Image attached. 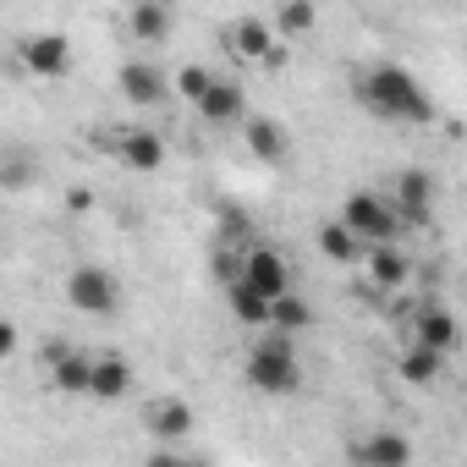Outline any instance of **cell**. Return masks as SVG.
Segmentation results:
<instances>
[{
    "mask_svg": "<svg viewBox=\"0 0 467 467\" xmlns=\"http://www.w3.org/2000/svg\"><path fill=\"white\" fill-rule=\"evenodd\" d=\"M358 99H363V110L379 116V121L429 127V121L440 116L434 99H429V88H423L407 67H396V61H385V67H363V72H358Z\"/></svg>",
    "mask_w": 467,
    "mask_h": 467,
    "instance_id": "6da1fadb",
    "label": "cell"
},
{
    "mask_svg": "<svg viewBox=\"0 0 467 467\" xmlns=\"http://www.w3.org/2000/svg\"><path fill=\"white\" fill-rule=\"evenodd\" d=\"M243 374H248V385L265 390V396H292V390L303 385V352H297V336H286V330H275V325L259 330L254 347H248Z\"/></svg>",
    "mask_w": 467,
    "mask_h": 467,
    "instance_id": "7a4b0ae2",
    "label": "cell"
},
{
    "mask_svg": "<svg viewBox=\"0 0 467 467\" xmlns=\"http://www.w3.org/2000/svg\"><path fill=\"white\" fill-rule=\"evenodd\" d=\"M341 220L358 231V237L374 248V243H401L407 237V220H401V209L390 203V192H374V187H358V192H347V203H341Z\"/></svg>",
    "mask_w": 467,
    "mask_h": 467,
    "instance_id": "3957f363",
    "label": "cell"
},
{
    "mask_svg": "<svg viewBox=\"0 0 467 467\" xmlns=\"http://www.w3.org/2000/svg\"><path fill=\"white\" fill-rule=\"evenodd\" d=\"M67 303L88 319H110V314H121V281L99 265H78L67 275Z\"/></svg>",
    "mask_w": 467,
    "mask_h": 467,
    "instance_id": "277c9868",
    "label": "cell"
},
{
    "mask_svg": "<svg viewBox=\"0 0 467 467\" xmlns=\"http://www.w3.org/2000/svg\"><path fill=\"white\" fill-rule=\"evenodd\" d=\"M39 363H45L50 390H61V396H88V385H94V352L67 347V341H50V347H39Z\"/></svg>",
    "mask_w": 467,
    "mask_h": 467,
    "instance_id": "5b68a950",
    "label": "cell"
},
{
    "mask_svg": "<svg viewBox=\"0 0 467 467\" xmlns=\"http://www.w3.org/2000/svg\"><path fill=\"white\" fill-rule=\"evenodd\" d=\"M220 39H225L231 61H243V67H265V61L275 56V45H281L275 23H265V17H237V23H225Z\"/></svg>",
    "mask_w": 467,
    "mask_h": 467,
    "instance_id": "8992f818",
    "label": "cell"
},
{
    "mask_svg": "<svg viewBox=\"0 0 467 467\" xmlns=\"http://www.w3.org/2000/svg\"><path fill=\"white\" fill-rule=\"evenodd\" d=\"M390 203L401 209L407 231H429L434 225V182H429V171H396L390 176Z\"/></svg>",
    "mask_w": 467,
    "mask_h": 467,
    "instance_id": "52a82bcc",
    "label": "cell"
},
{
    "mask_svg": "<svg viewBox=\"0 0 467 467\" xmlns=\"http://www.w3.org/2000/svg\"><path fill=\"white\" fill-rule=\"evenodd\" d=\"M116 88H121V99H127L132 110H154V105H165V99L176 94V83H171L154 61H127V67L116 72Z\"/></svg>",
    "mask_w": 467,
    "mask_h": 467,
    "instance_id": "ba28073f",
    "label": "cell"
},
{
    "mask_svg": "<svg viewBox=\"0 0 467 467\" xmlns=\"http://www.w3.org/2000/svg\"><path fill=\"white\" fill-rule=\"evenodd\" d=\"M243 281L259 286L265 297H286V292H292V265H286L281 248H270V243H248V254H243Z\"/></svg>",
    "mask_w": 467,
    "mask_h": 467,
    "instance_id": "9c48e42d",
    "label": "cell"
},
{
    "mask_svg": "<svg viewBox=\"0 0 467 467\" xmlns=\"http://www.w3.org/2000/svg\"><path fill=\"white\" fill-rule=\"evenodd\" d=\"M17 61L34 78H67L72 72V39L67 34H28L17 45Z\"/></svg>",
    "mask_w": 467,
    "mask_h": 467,
    "instance_id": "30bf717a",
    "label": "cell"
},
{
    "mask_svg": "<svg viewBox=\"0 0 467 467\" xmlns=\"http://www.w3.org/2000/svg\"><path fill=\"white\" fill-rule=\"evenodd\" d=\"M347 456H352L358 467H401V462H412V440L396 434V429H374V434L352 440Z\"/></svg>",
    "mask_w": 467,
    "mask_h": 467,
    "instance_id": "8fae6325",
    "label": "cell"
},
{
    "mask_svg": "<svg viewBox=\"0 0 467 467\" xmlns=\"http://www.w3.org/2000/svg\"><path fill=\"white\" fill-rule=\"evenodd\" d=\"M198 116H203L209 127H243L254 110H248V94H243V83H231V78H214V88L198 99Z\"/></svg>",
    "mask_w": 467,
    "mask_h": 467,
    "instance_id": "7c38bea8",
    "label": "cell"
},
{
    "mask_svg": "<svg viewBox=\"0 0 467 467\" xmlns=\"http://www.w3.org/2000/svg\"><path fill=\"white\" fill-rule=\"evenodd\" d=\"M363 275H368L374 292H401V286L412 281V259H407L396 243H374V248L363 254Z\"/></svg>",
    "mask_w": 467,
    "mask_h": 467,
    "instance_id": "4fadbf2b",
    "label": "cell"
},
{
    "mask_svg": "<svg viewBox=\"0 0 467 467\" xmlns=\"http://www.w3.org/2000/svg\"><path fill=\"white\" fill-rule=\"evenodd\" d=\"M192 423H198V412H192V401H182V396H154V401L143 407V429H149L154 440H187Z\"/></svg>",
    "mask_w": 467,
    "mask_h": 467,
    "instance_id": "5bb4252c",
    "label": "cell"
},
{
    "mask_svg": "<svg viewBox=\"0 0 467 467\" xmlns=\"http://www.w3.org/2000/svg\"><path fill=\"white\" fill-rule=\"evenodd\" d=\"M116 160L127 171H160L165 165V138L149 132V127H121L116 132Z\"/></svg>",
    "mask_w": 467,
    "mask_h": 467,
    "instance_id": "9a60e30c",
    "label": "cell"
},
{
    "mask_svg": "<svg viewBox=\"0 0 467 467\" xmlns=\"http://www.w3.org/2000/svg\"><path fill=\"white\" fill-rule=\"evenodd\" d=\"M407 341H423V347H434V352H456L462 347V319L451 314V308H440V303H429L418 319H412V336Z\"/></svg>",
    "mask_w": 467,
    "mask_h": 467,
    "instance_id": "2e32d148",
    "label": "cell"
},
{
    "mask_svg": "<svg viewBox=\"0 0 467 467\" xmlns=\"http://www.w3.org/2000/svg\"><path fill=\"white\" fill-rule=\"evenodd\" d=\"M225 308H231V319L248 325V330H270V319H275V297H265L248 281H231L225 286Z\"/></svg>",
    "mask_w": 467,
    "mask_h": 467,
    "instance_id": "e0dca14e",
    "label": "cell"
},
{
    "mask_svg": "<svg viewBox=\"0 0 467 467\" xmlns=\"http://www.w3.org/2000/svg\"><path fill=\"white\" fill-rule=\"evenodd\" d=\"M243 138H248V149H254L265 165H286V154H292V132H286L275 116H248V121H243Z\"/></svg>",
    "mask_w": 467,
    "mask_h": 467,
    "instance_id": "ac0fdd59",
    "label": "cell"
},
{
    "mask_svg": "<svg viewBox=\"0 0 467 467\" xmlns=\"http://www.w3.org/2000/svg\"><path fill=\"white\" fill-rule=\"evenodd\" d=\"M314 248L330 259V265H363V254H368V243L358 237V231L336 214V220H325L319 225V237H314Z\"/></svg>",
    "mask_w": 467,
    "mask_h": 467,
    "instance_id": "d6986e66",
    "label": "cell"
},
{
    "mask_svg": "<svg viewBox=\"0 0 467 467\" xmlns=\"http://www.w3.org/2000/svg\"><path fill=\"white\" fill-rule=\"evenodd\" d=\"M132 363L127 358H116V352H94V385H88V396L94 401H121V396H132Z\"/></svg>",
    "mask_w": 467,
    "mask_h": 467,
    "instance_id": "ffe728a7",
    "label": "cell"
},
{
    "mask_svg": "<svg viewBox=\"0 0 467 467\" xmlns=\"http://www.w3.org/2000/svg\"><path fill=\"white\" fill-rule=\"evenodd\" d=\"M176 28V6H160V0H132L127 12V34L143 39V45H165Z\"/></svg>",
    "mask_w": 467,
    "mask_h": 467,
    "instance_id": "44dd1931",
    "label": "cell"
},
{
    "mask_svg": "<svg viewBox=\"0 0 467 467\" xmlns=\"http://www.w3.org/2000/svg\"><path fill=\"white\" fill-rule=\"evenodd\" d=\"M440 368H445V352H434V347H423V341H407L401 358H396V374H401L407 385H434Z\"/></svg>",
    "mask_w": 467,
    "mask_h": 467,
    "instance_id": "7402d4cb",
    "label": "cell"
},
{
    "mask_svg": "<svg viewBox=\"0 0 467 467\" xmlns=\"http://www.w3.org/2000/svg\"><path fill=\"white\" fill-rule=\"evenodd\" d=\"M270 23H275V34H281V39H292V45H297V39H308V34H314L319 6H314V0H281Z\"/></svg>",
    "mask_w": 467,
    "mask_h": 467,
    "instance_id": "603a6c76",
    "label": "cell"
},
{
    "mask_svg": "<svg viewBox=\"0 0 467 467\" xmlns=\"http://www.w3.org/2000/svg\"><path fill=\"white\" fill-rule=\"evenodd\" d=\"M314 303L308 297H297V292H286V297H275V330H286V336H303V330H314Z\"/></svg>",
    "mask_w": 467,
    "mask_h": 467,
    "instance_id": "cb8c5ba5",
    "label": "cell"
},
{
    "mask_svg": "<svg viewBox=\"0 0 467 467\" xmlns=\"http://www.w3.org/2000/svg\"><path fill=\"white\" fill-rule=\"evenodd\" d=\"M214 78H220L214 67H203V61H187V67H176V78H171V83H176V94H182V99H192V105H198V99L214 88Z\"/></svg>",
    "mask_w": 467,
    "mask_h": 467,
    "instance_id": "d4e9b609",
    "label": "cell"
},
{
    "mask_svg": "<svg viewBox=\"0 0 467 467\" xmlns=\"http://www.w3.org/2000/svg\"><path fill=\"white\" fill-rule=\"evenodd\" d=\"M67 209H72V214H88V209H94V192H88V187H72V192H67Z\"/></svg>",
    "mask_w": 467,
    "mask_h": 467,
    "instance_id": "484cf974",
    "label": "cell"
},
{
    "mask_svg": "<svg viewBox=\"0 0 467 467\" xmlns=\"http://www.w3.org/2000/svg\"><path fill=\"white\" fill-rule=\"evenodd\" d=\"M17 352V325L6 319V325H0V358H12Z\"/></svg>",
    "mask_w": 467,
    "mask_h": 467,
    "instance_id": "4316f807",
    "label": "cell"
},
{
    "mask_svg": "<svg viewBox=\"0 0 467 467\" xmlns=\"http://www.w3.org/2000/svg\"><path fill=\"white\" fill-rule=\"evenodd\" d=\"M160 6H182V0H160Z\"/></svg>",
    "mask_w": 467,
    "mask_h": 467,
    "instance_id": "83f0119b",
    "label": "cell"
},
{
    "mask_svg": "<svg viewBox=\"0 0 467 467\" xmlns=\"http://www.w3.org/2000/svg\"><path fill=\"white\" fill-rule=\"evenodd\" d=\"M462 209H467V198H462Z\"/></svg>",
    "mask_w": 467,
    "mask_h": 467,
    "instance_id": "f1b7e54d",
    "label": "cell"
}]
</instances>
